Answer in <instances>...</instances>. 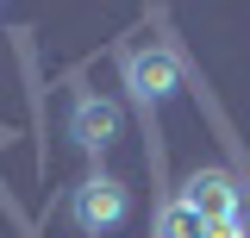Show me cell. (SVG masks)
Here are the masks:
<instances>
[{
	"instance_id": "6da1fadb",
	"label": "cell",
	"mask_w": 250,
	"mask_h": 238,
	"mask_svg": "<svg viewBox=\"0 0 250 238\" xmlns=\"http://www.w3.org/2000/svg\"><path fill=\"white\" fill-rule=\"evenodd\" d=\"M125 213H131V188H125L119 176H106V169H94L88 182H75V188H69V226H75V232H88V238L119 232Z\"/></svg>"
},
{
	"instance_id": "7a4b0ae2",
	"label": "cell",
	"mask_w": 250,
	"mask_h": 238,
	"mask_svg": "<svg viewBox=\"0 0 250 238\" xmlns=\"http://www.w3.org/2000/svg\"><path fill=\"white\" fill-rule=\"evenodd\" d=\"M125 88H131V100H138L144 113H156L169 94L182 88V57H175L169 44H150V50H125Z\"/></svg>"
},
{
	"instance_id": "3957f363",
	"label": "cell",
	"mask_w": 250,
	"mask_h": 238,
	"mask_svg": "<svg viewBox=\"0 0 250 238\" xmlns=\"http://www.w3.org/2000/svg\"><path fill=\"white\" fill-rule=\"evenodd\" d=\"M175 207H188L200 226H219V219H238L244 207V188L231 169H194V176L175 188Z\"/></svg>"
},
{
	"instance_id": "277c9868",
	"label": "cell",
	"mask_w": 250,
	"mask_h": 238,
	"mask_svg": "<svg viewBox=\"0 0 250 238\" xmlns=\"http://www.w3.org/2000/svg\"><path fill=\"white\" fill-rule=\"evenodd\" d=\"M69 138H75V150H88V157H106L113 138H119V100H106V94H75V107H69Z\"/></svg>"
},
{
	"instance_id": "5b68a950",
	"label": "cell",
	"mask_w": 250,
	"mask_h": 238,
	"mask_svg": "<svg viewBox=\"0 0 250 238\" xmlns=\"http://www.w3.org/2000/svg\"><path fill=\"white\" fill-rule=\"evenodd\" d=\"M156 238H207V226H200L188 207H175V201H169V207L156 213Z\"/></svg>"
},
{
	"instance_id": "8992f818",
	"label": "cell",
	"mask_w": 250,
	"mask_h": 238,
	"mask_svg": "<svg viewBox=\"0 0 250 238\" xmlns=\"http://www.w3.org/2000/svg\"><path fill=\"white\" fill-rule=\"evenodd\" d=\"M207 238H250V226H244V213H238V219H219V226H207Z\"/></svg>"
}]
</instances>
